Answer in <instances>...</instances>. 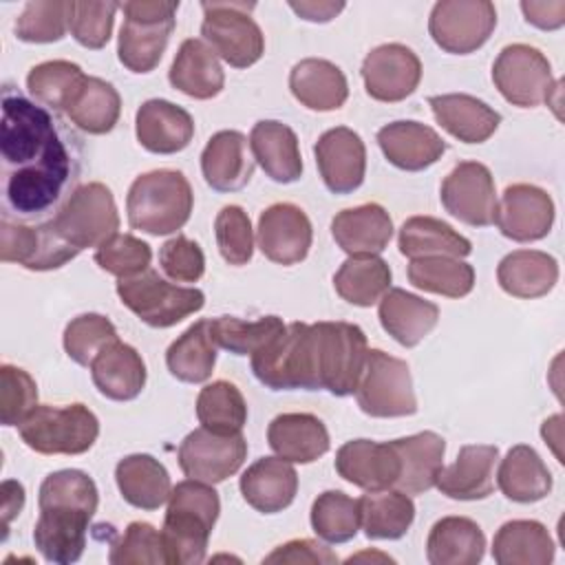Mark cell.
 Instances as JSON below:
<instances>
[{
  "label": "cell",
  "instance_id": "obj_1",
  "mask_svg": "<svg viewBox=\"0 0 565 565\" xmlns=\"http://www.w3.org/2000/svg\"><path fill=\"white\" fill-rule=\"evenodd\" d=\"M4 216L44 223L77 188L82 148L77 137L46 106L18 88H2L0 119Z\"/></svg>",
  "mask_w": 565,
  "mask_h": 565
},
{
  "label": "cell",
  "instance_id": "obj_2",
  "mask_svg": "<svg viewBox=\"0 0 565 565\" xmlns=\"http://www.w3.org/2000/svg\"><path fill=\"white\" fill-rule=\"evenodd\" d=\"M97 503V486L84 470L66 468L44 477L38 492L40 516L33 527V543L44 561L71 565L82 558Z\"/></svg>",
  "mask_w": 565,
  "mask_h": 565
},
{
  "label": "cell",
  "instance_id": "obj_3",
  "mask_svg": "<svg viewBox=\"0 0 565 565\" xmlns=\"http://www.w3.org/2000/svg\"><path fill=\"white\" fill-rule=\"evenodd\" d=\"M218 512L221 499L212 483L185 479L172 486L161 527L168 565H196L205 561Z\"/></svg>",
  "mask_w": 565,
  "mask_h": 565
},
{
  "label": "cell",
  "instance_id": "obj_4",
  "mask_svg": "<svg viewBox=\"0 0 565 565\" xmlns=\"http://www.w3.org/2000/svg\"><path fill=\"white\" fill-rule=\"evenodd\" d=\"M252 371L271 391H322L316 322L285 324L282 331L252 355Z\"/></svg>",
  "mask_w": 565,
  "mask_h": 565
},
{
  "label": "cell",
  "instance_id": "obj_5",
  "mask_svg": "<svg viewBox=\"0 0 565 565\" xmlns=\"http://www.w3.org/2000/svg\"><path fill=\"white\" fill-rule=\"evenodd\" d=\"M194 194L179 170H150L139 174L126 196L128 223L150 236H166L181 230L192 214Z\"/></svg>",
  "mask_w": 565,
  "mask_h": 565
},
{
  "label": "cell",
  "instance_id": "obj_6",
  "mask_svg": "<svg viewBox=\"0 0 565 565\" xmlns=\"http://www.w3.org/2000/svg\"><path fill=\"white\" fill-rule=\"evenodd\" d=\"M126 20L119 29L117 57L132 73H150L163 57L174 31L177 0H132L119 4Z\"/></svg>",
  "mask_w": 565,
  "mask_h": 565
},
{
  "label": "cell",
  "instance_id": "obj_7",
  "mask_svg": "<svg viewBox=\"0 0 565 565\" xmlns=\"http://www.w3.org/2000/svg\"><path fill=\"white\" fill-rule=\"evenodd\" d=\"M20 439L40 455H82L99 437V419L84 404H38L18 426Z\"/></svg>",
  "mask_w": 565,
  "mask_h": 565
},
{
  "label": "cell",
  "instance_id": "obj_8",
  "mask_svg": "<svg viewBox=\"0 0 565 565\" xmlns=\"http://www.w3.org/2000/svg\"><path fill=\"white\" fill-rule=\"evenodd\" d=\"M115 289L121 305L154 329L174 327L205 305V294L201 289L168 282L154 269H146L132 278H119Z\"/></svg>",
  "mask_w": 565,
  "mask_h": 565
},
{
  "label": "cell",
  "instance_id": "obj_9",
  "mask_svg": "<svg viewBox=\"0 0 565 565\" xmlns=\"http://www.w3.org/2000/svg\"><path fill=\"white\" fill-rule=\"evenodd\" d=\"M51 225L79 252L99 247L119 230L117 203L110 188L99 181L77 185L55 212Z\"/></svg>",
  "mask_w": 565,
  "mask_h": 565
},
{
  "label": "cell",
  "instance_id": "obj_10",
  "mask_svg": "<svg viewBox=\"0 0 565 565\" xmlns=\"http://www.w3.org/2000/svg\"><path fill=\"white\" fill-rule=\"evenodd\" d=\"M254 7V2H201V35L234 68H247L265 53L263 31L249 15Z\"/></svg>",
  "mask_w": 565,
  "mask_h": 565
},
{
  "label": "cell",
  "instance_id": "obj_11",
  "mask_svg": "<svg viewBox=\"0 0 565 565\" xmlns=\"http://www.w3.org/2000/svg\"><path fill=\"white\" fill-rule=\"evenodd\" d=\"M355 399L362 413L371 417H406L417 413L408 364L382 349H369Z\"/></svg>",
  "mask_w": 565,
  "mask_h": 565
},
{
  "label": "cell",
  "instance_id": "obj_12",
  "mask_svg": "<svg viewBox=\"0 0 565 565\" xmlns=\"http://www.w3.org/2000/svg\"><path fill=\"white\" fill-rule=\"evenodd\" d=\"M320 386L335 397L353 395L366 364V335L358 324L342 320H320Z\"/></svg>",
  "mask_w": 565,
  "mask_h": 565
},
{
  "label": "cell",
  "instance_id": "obj_13",
  "mask_svg": "<svg viewBox=\"0 0 565 565\" xmlns=\"http://www.w3.org/2000/svg\"><path fill=\"white\" fill-rule=\"evenodd\" d=\"M494 88L519 108H536L550 102L554 86L547 57L530 44H508L492 64Z\"/></svg>",
  "mask_w": 565,
  "mask_h": 565
},
{
  "label": "cell",
  "instance_id": "obj_14",
  "mask_svg": "<svg viewBox=\"0 0 565 565\" xmlns=\"http://www.w3.org/2000/svg\"><path fill=\"white\" fill-rule=\"evenodd\" d=\"M494 26L497 9L488 0H441L428 18L433 42L452 55H468L481 49Z\"/></svg>",
  "mask_w": 565,
  "mask_h": 565
},
{
  "label": "cell",
  "instance_id": "obj_15",
  "mask_svg": "<svg viewBox=\"0 0 565 565\" xmlns=\"http://www.w3.org/2000/svg\"><path fill=\"white\" fill-rule=\"evenodd\" d=\"M79 254L68 245L51 225L44 223H22L2 216L0 221V258L4 263H18L33 271H49L66 265Z\"/></svg>",
  "mask_w": 565,
  "mask_h": 565
},
{
  "label": "cell",
  "instance_id": "obj_16",
  "mask_svg": "<svg viewBox=\"0 0 565 565\" xmlns=\"http://www.w3.org/2000/svg\"><path fill=\"white\" fill-rule=\"evenodd\" d=\"M247 457V441L241 433L223 435L196 428L179 446V468L188 479L221 483L236 475Z\"/></svg>",
  "mask_w": 565,
  "mask_h": 565
},
{
  "label": "cell",
  "instance_id": "obj_17",
  "mask_svg": "<svg viewBox=\"0 0 565 565\" xmlns=\"http://www.w3.org/2000/svg\"><path fill=\"white\" fill-rule=\"evenodd\" d=\"M441 205L448 214L472 227H488L497 214V190L488 166L459 161L441 181Z\"/></svg>",
  "mask_w": 565,
  "mask_h": 565
},
{
  "label": "cell",
  "instance_id": "obj_18",
  "mask_svg": "<svg viewBox=\"0 0 565 565\" xmlns=\"http://www.w3.org/2000/svg\"><path fill=\"white\" fill-rule=\"evenodd\" d=\"M362 79L373 99L395 104L413 95L419 86L422 62L417 53L404 44H380L364 57Z\"/></svg>",
  "mask_w": 565,
  "mask_h": 565
},
{
  "label": "cell",
  "instance_id": "obj_19",
  "mask_svg": "<svg viewBox=\"0 0 565 565\" xmlns=\"http://www.w3.org/2000/svg\"><path fill=\"white\" fill-rule=\"evenodd\" d=\"M494 223L499 232L516 243L541 241L554 225V201L552 196L532 183L508 185L497 201Z\"/></svg>",
  "mask_w": 565,
  "mask_h": 565
},
{
  "label": "cell",
  "instance_id": "obj_20",
  "mask_svg": "<svg viewBox=\"0 0 565 565\" xmlns=\"http://www.w3.org/2000/svg\"><path fill=\"white\" fill-rule=\"evenodd\" d=\"M313 227L305 210L294 203H274L258 216L256 243L265 258L278 265H296L307 258Z\"/></svg>",
  "mask_w": 565,
  "mask_h": 565
},
{
  "label": "cell",
  "instance_id": "obj_21",
  "mask_svg": "<svg viewBox=\"0 0 565 565\" xmlns=\"http://www.w3.org/2000/svg\"><path fill=\"white\" fill-rule=\"evenodd\" d=\"M313 154L329 192L351 194L362 185L366 172V148L355 130L338 126L322 132L313 146Z\"/></svg>",
  "mask_w": 565,
  "mask_h": 565
},
{
  "label": "cell",
  "instance_id": "obj_22",
  "mask_svg": "<svg viewBox=\"0 0 565 565\" xmlns=\"http://www.w3.org/2000/svg\"><path fill=\"white\" fill-rule=\"evenodd\" d=\"M399 470V457L391 441L353 439L335 452V472L366 492L395 488Z\"/></svg>",
  "mask_w": 565,
  "mask_h": 565
},
{
  "label": "cell",
  "instance_id": "obj_23",
  "mask_svg": "<svg viewBox=\"0 0 565 565\" xmlns=\"http://www.w3.org/2000/svg\"><path fill=\"white\" fill-rule=\"evenodd\" d=\"M135 135L148 152L174 154L190 146L194 119L185 108L168 99H148L137 108Z\"/></svg>",
  "mask_w": 565,
  "mask_h": 565
},
{
  "label": "cell",
  "instance_id": "obj_24",
  "mask_svg": "<svg viewBox=\"0 0 565 565\" xmlns=\"http://www.w3.org/2000/svg\"><path fill=\"white\" fill-rule=\"evenodd\" d=\"M499 448L490 444H468L459 448L457 459L439 470L435 488L448 499L477 501L494 490V466Z\"/></svg>",
  "mask_w": 565,
  "mask_h": 565
},
{
  "label": "cell",
  "instance_id": "obj_25",
  "mask_svg": "<svg viewBox=\"0 0 565 565\" xmlns=\"http://www.w3.org/2000/svg\"><path fill=\"white\" fill-rule=\"evenodd\" d=\"M377 143L386 161L406 172L430 168L446 152V141L426 124L402 119L377 130Z\"/></svg>",
  "mask_w": 565,
  "mask_h": 565
},
{
  "label": "cell",
  "instance_id": "obj_26",
  "mask_svg": "<svg viewBox=\"0 0 565 565\" xmlns=\"http://www.w3.org/2000/svg\"><path fill=\"white\" fill-rule=\"evenodd\" d=\"M201 172L205 183L216 192H236L254 174V157L247 137L238 130H218L201 152Z\"/></svg>",
  "mask_w": 565,
  "mask_h": 565
},
{
  "label": "cell",
  "instance_id": "obj_27",
  "mask_svg": "<svg viewBox=\"0 0 565 565\" xmlns=\"http://www.w3.org/2000/svg\"><path fill=\"white\" fill-rule=\"evenodd\" d=\"M333 241L349 256H377L393 236V221L380 203L342 210L331 221Z\"/></svg>",
  "mask_w": 565,
  "mask_h": 565
},
{
  "label": "cell",
  "instance_id": "obj_28",
  "mask_svg": "<svg viewBox=\"0 0 565 565\" xmlns=\"http://www.w3.org/2000/svg\"><path fill=\"white\" fill-rule=\"evenodd\" d=\"M241 494L256 512L276 514L289 508L298 492V475L291 461L280 457H260L238 481Z\"/></svg>",
  "mask_w": 565,
  "mask_h": 565
},
{
  "label": "cell",
  "instance_id": "obj_29",
  "mask_svg": "<svg viewBox=\"0 0 565 565\" xmlns=\"http://www.w3.org/2000/svg\"><path fill=\"white\" fill-rule=\"evenodd\" d=\"M172 88L192 99H212L225 86V73L218 55L205 40L188 38L181 42L168 71Z\"/></svg>",
  "mask_w": 565,
  "mask_h": 565
},
{
  "label": "cell",
  "instance_id": "obj_30",
  "mask_svg": "<svg viewBox=\"0 0 565 565\" xmlns=\"http://www.w3.org/2000/svg\"><path fill=\"white\" fill-rule=\"evenodd\" d=\"M382 329L402 347H417L439 322V307L406 289L393 287L380 298Z\"/></svg>",
  "mask_w": 565,
  "mask_h": 565
},
{
  "label": "cell",
  "instance_id": "obj_31",
  "mask_svg": "<svg viewBox=\"0 0 565 565\" xmlns=\"http://www.w3.org/2000/svg\"><path fill=\"white\" fill-rule=\"evenodd\" d=\"M88 369L97 391L115 402H130L139 397L146 386L143 358L135 347L121 340L102 349Z\"/></svg>",
  "mask_w": 565,
  "mask_h": 565
},
{
  "label": "cell",
  "instance_id": "obj_32",
  "mask_svg": "<svg viewBox=\"0 0 565 565\" xmlns=\"http://www.w3.org/2000/svg\"><path fill=\"white\" fill-rule=\"evenodd\" d=\"M254 161L276 183H294L302 177V157L296 132L276 119L256 121L249 132Z\"/></svg>",
  "mask_w": 565,
  "mask_h": 565
},
{
  "label": "cell",
  "instance_id": "obj_33",
  "mask_svg": "<svg viewBox=\"0 0 565 565\" xmlns=\"http://www.w3.org/2000/svg\"><path fill=\"white\" fill-rule=\"evenodd\" d=\"M428 104L437 124L463 143L488 141L501 124V115L492 106L466 93L433 95Z\"/></svg>",
  "mask_w": 565,
  "mask_h": 565
},
{
  "label": "cell",
  "instance_id": "obj_34",
  "mask_svg": "<svg viewBox=\"0 0 565 565\" xmlns=\"http://www.w3.org/2000/svg\"><path fill=\"white\" fill-rule=\"evenodd\" d=\"M267 441L280 459L311 463L329 450V430L311 413H282L269 422Z\"/></svg>",
  "mask_w": 565,
  "mask_h": 565
},
{
  "label": "cell",
  "instance_id": "obj_35",
  "mask_svg": "<svg viewBox=\"0 0 565 565\" xmlns=\"http://www.w3.org/2000/svg\"><path fill=\"white\" fill-rule=\"evenodd\" d=\"M391 444L402 466L395 488L406 494H424L426 490L435 488L439 470L444 468V437L433 430H424L393 439Z\"/></svg>",
  "mask_w": 565,
  "mask_h": 565
},
{
  "label": "cell",
  "instance_id": "obj_36",
  "mask_svg": "<svg viewBox=\"0 0 565 565\" xmlns=\"http://www.w3.org/2000/svg\"><path fill=\"white\" fill-rule=\"evenodd\" d=\"M291 95L309 110L329 113L344 106L349 84L340 66L322 57H305L289 73Z\"/></svg>",
  "mask_w": 565,
  "mask_h": 565
},
{
  "label": "cell",
  "instance_id": "obj_37",
  "mask_svg": "<svg viewBox=\"0 0 565 565\" xmlns=\"http://www.w3.org/2000/svg\"><path fill=\"white\" fill-rule=\"evenodd\" d=\"M115 481L126 503L139 510H159L172 492L166 466L146 452H135L115 466Z\"/></svg>",
  "mask_w": 565,
  "mask_h": 565
},
{
  "label": "cell",
  "instance_id": "obj_38",
  "mask_svg": "<svg viewBox=\"0 0 565 565\" xmlns=\"http://www.w3.org/2000/svg\"><path fill=\"white\" fill-rule=\"evenodd\" d=\"M499 287L523 300L550 294L558 280V263L547 252L514 249L505 254L497 267Z\"/></svg>",
  "mask_w": 565,
  "mask_h": 565
},
{
  "label": "cell",
  "instance_id": "obj_39",
  "mask_svg": "<svg viewBox=\"0 0 565 565\" xmlns=\"http://www.w3.org/2000/svg\"><path fill=\"white\" fill-rule=\"evenodd\" d=\"M486 554V534L468 516L439 519L426 539L430 565H475Z\"/></svg>",
  "mask_w": 565,
  "mask_h": 565
},
{
  "label": "cell",
  "instance_id": "obj_40",
  "mask_svg": "<svg viewBox=\"0 0 565 565\" xmlns=\"http://www.w3.org/2000/svg\"><path fill=\"white\" fill-rule=\"evenodd\" d=\"M497 486L510 501L534 503L552 492V472L532 446L516 444L501 459Z\"/></svg>",
  "mask_w": 565,
  "mask_h": 565
},
{
  "label": "cell",
  "instance_id": "obj_41",
  "mask_svg": "<svg viewBox=\"0 0 565 565\" xmlns=\"http://www.w3.org/2000/svg\"><path fill=\"white\" fill-rule=\"evenodd\" d=\"M554 541L534 519L503 523L492 539V558L499 565H547L554 561Z\"/></svg>",
  "mask_w": 565,
  "mask_h": 565
},
{
  "label": "cell",
  "instance_id": "obj_42",
  "mask_svg": "<svg viewBox=\"0 0 565 565\" xmlns=\"http://www.w3.org/2000/svg\"><path fill=\"white\" fill-rule=\"evenodd\" d=\"M360 501V527L366 539L373 541H395L402 539L415 519V503L411 494L386 488L366 492Z\"/></svg>",
  "mask_w": 565,
  "mask_h": 565
},
{
  "label": "cell",
  "instance_id": "obj_43",
  "mask_svg": "<svg viewBox=\"0 0 565 565\" xmlns=\"http://www.w3.org/2000/svg\"><path fill=\"white\" fill-rule=\"evenodd\" d=\"M397 247L404 256H452L463 258L472 252V243L461 236L452 225L435 216H411L399 227Z\"/></svg>",
  "mask_w": 565,
  "mask_h": 565
},
{
  "label": "cell",
  "instance_id": "obj_44",
  "mask_svg": "<svg viewBox=\"0 0 565 565\" xmlns=\"http://www.w3.org/2000/svg\"><path fill=\"white\" fill-rule=\"evenodd\" d=\"M216 344L212 340L210 320H196L190 324L166 351V366L172 377L201 384L210 380L216 364Z\"/></svg>",
  "mask_w": 565,
  "mask_h": 565
},
{
  "label": "cell",
  "instance_id": "obj_45",
  "mask_svg": "<svg viewBox=\"0 0 565 565\" xmlns=\"http://www.w3.org/2000/svg\"><path fill=\"white\" fill-rule=\"evenodd\" d=\"M64 113L79 130L88 135H106L119 121L121 97L110 82L86 75Z\"/></svg>",
  "mask_w": 565,
  "mask_h": 565
},
{
  "label": "cell",
  "instance_id": "obj_46",
  "mask_svg": "<svg viewBox=\"0 0 565 565\" xmlns=\"http://www.w3.org/2000/svg\"><path fill=\"white\" fill-rule=\"evenodd\" d=\"M333 289L355 307H371L391 289V267L380 256H349L333 276Z\"/></svg>",
  "mask_w": 565,
  "mask_h": 565
},
{
  "label": "cell",
  "instance_id": "obj_47",
  "mask_svg": "<svg viewBox=\"0 0 565 565\" xmlns=\"http://www.w3.org/2000/svg\"><path fill=\"white\" fill-rule=\"evenodd\" d=\"M408 280L413 287L428 294L463 298L475 287V269L470 263H463L461 258L424 256L411 260Z\"/></svg>",
  "mask_w": 565,
  "mask_h": 565
},
{
  "label": "cell",
  "instance_id": "obj_48",
  "mask_svg": "<svg viewBox=\"0 0 565 565\" xmlns=\"http://www.w3.org/2000/svg\"><path fill=\"white\" fill-rule=\"evenodd\" d=\"M84 71L68 60H49L35 64L26 75L31 97L53 113L66 110L84 84Z\"/></svg>",
  "mask_w": 565,
  "mask_h": 565
},
{
  "label": "cell",
  "instance_id": "obj_49",
  "mask_svg": "<svg viewBox=\"0 0 565 565\" xmlns=\"http://www.w3.org/2000/svg\"><path fill=\"white\" fill-rule=\"evenodd\" d=\"M196 419L212 433H241L247 422V404L243 393L227 380L205 384L196 397Z\"/></svg>",
  "mask_w": 565,
  "mask_h": 565
},
{
  "label": "cell",
  "instance_id": "obj_50",
  "mask_svg": "<svg viewBox=\"0 0 565 565\" xmlns=\"http://www.w3.org/2000/svg\"><path fill=\"white\" fill-rule=\"evenodd\" d=\"M309 519L324 543H347L360 530V501L342 490H324L316 497Z\"/></svg>",
  "mask_w": 565,
  "mask_h": 565
},
{
  "label": "cell",
  "instance_id": "obj_51",
  "mask_svg": "<svg viewBox=\"0 0 565 565\" xmlns=\"http://www.w3.org/2000/svg\"><path fill=\"white\" fill-rule=\"evenodd\" d=\"M282 329L285 322L278 316H265L254 322L234 316H218L210 320L214 344L234 355H254Z\"/></svg>",
  "mask_w": 565,
  "mask_h": 565
},
{
  "label": "cell",
  "instance_id": "obj_52",
  "mask_svg": "<svg viewBox=\"0 0 565 565\" xmlns=\"http://www.w3.org/2000/svg\"><path fill=\"white\" fill-rule=\"evenodd\" d=\"M71 2L68 0H31L15 18V38L29 44L57 42L68 31Z\"/></svg>",
  "mask_w": 565,
  "mask_h": 565
},
{
  "label": "cell",
  "instance_id": "obj_53",
  "mask_svg": "<svg viewBox=\"0 0 565 565\" xmlns=\"http://www.w3.org/2000/svg\"><path fill=\"white\" fill-rule=\"evenodd\" d=\"M115 340H119L117 329L102 313H82L73 318L66 324L64 338H62L66 355L79 366H90L97 353Z\"/></svg>",
  "mask_w": 565,
  "mask_h": 565
},
{
  "label": "cell",
  "instance_id": "obj_54",
  "mask_svg": "<svg viewBox=\"0 0 565 565\" xmlns=\"http://www.w3.org/2000/svg\"><path fill=\"white\" fill-rule=\"evenodd\" d=\"M108 563L113 565H168V552L161 530L146 521H132L110 545Z\"/></svg>",
  "mask_w": 565,
  "mask_h": 565
},
{
  "label": "cell",
  "instance_id": "obj_55",
  "mask_svg": "<svg viewBox=\"0 0 565 565\" xmlns=\"http://www.w3.org/2000/svg\"><path fill=\"white\" fill-rule=\"evenodd\" d=\"M152 249L146 241L132 234H113L106 243L95 249V263L117 276V278H132L150 269Z\"/></svg>",
  "mask_w": 565,
  "mask_h": 565
},
{
  "label": "cell",
  "instance_id": "obj_56",
  "mask_svg": "<svg viewBox=\"0 0 565 565\" xmlns=\"http://www.w3.org/2000/svg\"><path fill=\"white\" fill-rule=\"evenodd\" d=\"M119 2H88V0H71V18L68 31L77 44L86 49H104L113 33L115 13Z\"/></svg>",
  "mask_w": 565,
  "mask_h": 565
},
{
  "label": "cell",
  "instance_id": "obj_57",
  "mask_svg": "<svg viewBox=\"0 0 565 565\" xmlns=\"http://www.w3.org/2000/svg\"><path fill=\"white\" fill-rule=\"evenodd\" d=\"M218 252L227 265H247L254 254V230L241 205H225L214 221Z\"/></svg>",
  "mask_w": 565,
  "mask_h": 565
},
{
  "label": "cell",
  "instance_id": "obj_58",
  "mask_svg": "<svg viewBox=\"0 0 565 565\" xmlns=\"http://www.w3.org/2000/svg\"><path fill=\"white\" fill-rule=\"evenodd\" d=\"M0 419L2 426H20L38 406V384L20 366H0Z\"/></svg>",
  "mask_w": 565,
  "mask_h": 565
},
{
  "label": "cell",
  "instance_id": "obj_59",
  "mask_svg": "<svg viewBox=\"0 0 565 565\" xmlns=\"http://www.w3.org/2000/svg\"><path fill=\"white\" fill-rule=\"evenodd\" d=\"M159 265L174 282H196L205 271V256L199 243L177 234L161 245Z\"/></svg>",
  "mask_w": 565,
  "mask_h": 565
},
{
  "label": "cell",
  "instance_id": "obj_60",
  "mask_svg": "<svg viewBox=\"0 0 565 565\" xmlns=\"http://www.w3.org/2000/svg\"><path fill=\"white\" fill-rule=\"evenodd\" d=\"M263 563H309V565H331L338 563V554L311 539H294L278 545Z\"/></svg>",
  "mask_w": 565,
  "mask_h": 565
},
{
  "label": "cell",
  "instance_id": "obj_61",
  "mask_svg": "<svg viewBox=\"0 0 565 565\" xmlns=\"http://www.w3.org/2000/svg\"><path fill=\"white\" fill-rule=\"evenodd\" d=\"M521 11L525 20L543 31H554L563 26L565 22V2L563 0H547V2H534V0H523Z\"/></svg>",
  "mask_w": 565,
  "mask_h": 565
},
{
  "label": "cell",
  "instance_id": "obj_62",
  "mask_svg": "<svg viewBox=\"0 0 565 565\" xmlns=\"http://www.w3.org/2000/svg\"><path fill=\"white\" fill-rule=\"evenodd\" d=\"M289 9L296 11L302 20L307 22H329L333 20L342 9H344V2H329V0H291L289 2Z\"/></svg>",
  "mask_w": 565,
  "mask_h": 565
},
{
  "label": "cell",
  "instance_id": "obj_63",
  "mask_svg": "<svg viewBox=\"0 0 565 565\" xmlns=\"http://www.w3.org/2000/svg\"><path fill=\"white\" fill-rule=\"evenodd\" d=\"M0 492H2V510H0L2 512V530L7 534L9 523L20 514V510L24 505V486L20 481L7 479V481H2Z\"/></svg>",
  "mask_w": 565,
  "mask_h": 565
}]
</instances>
